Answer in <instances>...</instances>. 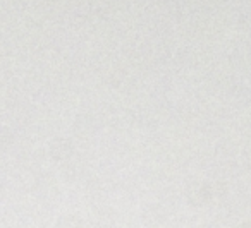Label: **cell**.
<instances>
[{
  "label": "cell",
  "instance_id": "6da1fadb",
  "mask_svg": "<svg viewBox=\"0 0 251 228\" xmlns=\"http://www.w3.org/2000/svg\"><path fill=\"white\" fill-rule=\"evenodd\" d=\"M239 228H251V221H244V223L241 225Z\"/></svg>",
  "mask_w": 251,
  "mask_h": 228
}]
</instances>
